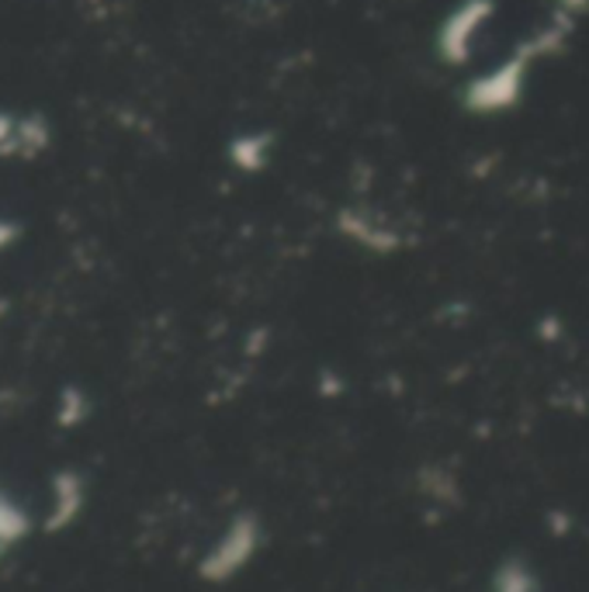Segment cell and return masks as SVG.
Listing matches in <instances>:
<instances>
[{
    "label": "cell",
    "mask_w": 589,
    "mask_h": 592,
    "mask_svg": "<svg viewBox=\"0 0 589 592\" xmlns=\"http://www.w3.org/2000/svg\"><path fill=\"white\" fill-rule=\"evenodd\" d=\"M257 540H261L257 516H236L232 524H229V530L222 534V540L205 555L201 568H198L201 579L205 582H226V579H232L257 555Z\"/></svg>",
    "instance_id": "cell-1"
},
{
    "label": "cell",
    "mask_w": 589,
    "mask_h": 592,
    "mask_svg": "<svg viewBox=\"0 0 589 592\" xmlns=\"http://www.w3.org/2000/svg\"><path fill=\"white\" fill-rule=\"evenodd\" d=\"M492 18V0H465V4L444 21L440 29V53L444 59L461 63L471 53V42L482 32V25Z\"/></svg>",
    "instance_id": "cell-2"
},
{
    "label": "cell",
    "mask_w": 589,
    "mask_h": 592,
    "mask_svg": "<svg viewBox=\"0 0 589 592\" xmlns=\"http://www.w3.org/2000/svg\"><path fill=\"white\" fill-rule=\"evenodd\" d=\"M18 240H21V226H18L14 219H4V216H0V253L11 250Z\"/></svg>",
    "instance_id": "cell-8"
},
{
    "label": "cell",
    "mask_w": 589,
    "mask_h": 592,
    "mask_svg": "<svg viewBox=\"0 0 589 592\" xmlns=\"http://www.w3.org/2000/svg\"><path fill=\"white\" fill-rule=\"evenodd\" d=\"M87 413H90V406H87L84 392H80V388H63V395H59V413H56L59 426H80V423L87 419Z\"/></svg>",
    "instance_id": "cell-6"
},
{
    "label": "cell",
    "mask_w": 589,
    "mask_h": 592,
    "mask_svg": "<svg viewBox=\"0 0 589 592\" xmlns=\"http://www.w3.org/2000/svg\"><path fill=\"white\" fill-rule=\"evenodd\" d=\"M14 125H18V114H11V111H0V153H4V146L11 142Z\"/></svg>",
    "instance_id": "cell-9"
},
{
    "label": "cell",
    "mask_w": 589,
    "mask_h": 592,
    "mask_svg": "<svg viewBox=\"0 0 589 592\" xmlns=\"http://www.w3.org/2000/svg\"><path fill=\"white\" fill-rule=\"evenodd\" d=\"M32 530V516L21 509L11 495L0 489V558H4L14 544H21Z\"/></svg>",
    "instance_id": "cell-5"
},
{
    "label": "cell",
    "mask_w": 589,
    "mask_h": 592,
    "mask_svg": "<svg viewBox=\"0 0 589 592\" xmlns=\"http://www.w3.org/2000/svg\"><path fill=\"white\" fill-rule=\"evenodd\" d=\"M84 503H87V485L77 471H56L53 475V509L45 516V534H59L66 527L77 524V516L84 513Z\"/></svg>",
    "instance_id": "cell-3"
},
{
    "label": "cell",
    "mask_w": 589,
    "mask_h": 592,
    "mask_svg": "<svg viewBox=\"0 0 589 592\" xmlns=\"http://www.w3.org/2000/svg\"><path fill=\"white\" fill-rule=\"evenodd\" d=\"M497 592H534V579L524 564L513 561L497 575Z\"/></svg>",
    "instance_id": "cell-7"
},
{
    "label": "cell",
    "mask_w": 589,
    "mask_h": 592,
    "mask_svg": "<svg viewBox=\"0 0 589 592\" xmlns=\"http://www.w3.org/2000/svg\"><path fill=\"white\" fill-rule=\"evenodd\" d=\"M53 142V125L50 118L39 114V111H29V114H18V125H14V135L0 153V160H35L50 150Z\"/></svg>",
    "instance_id": "cell-4"
}]
</instances>
